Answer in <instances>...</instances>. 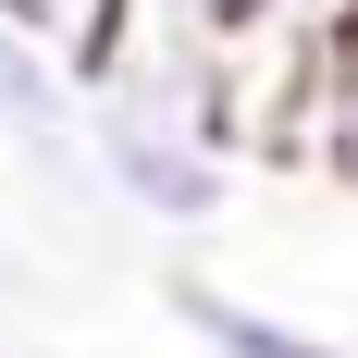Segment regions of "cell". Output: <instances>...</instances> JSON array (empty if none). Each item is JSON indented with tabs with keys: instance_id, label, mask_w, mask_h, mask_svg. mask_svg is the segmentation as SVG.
<instances>
[{
	"instance_id": "6da1fadb",
	"label": "cell",
	"mask_w": 358,
	"mask_h": 358,
	"mask_svg": "<svg viewBox=\"0 0 358 358\" xmlns=\"http://www.w3.org/2000/svg\"><path fill=\"white\" fill-rule=\"evenodd\" d=\"M87 161H99L111 210L161 222V235H198V222L235 210V161L185 124H148V111H87Z\"/></svg>"
},
{
	"instance_id": "7a4b0ae2",
	"label": "cell",
	"mask_w": 358,
	"mask_h": 358,
	"mask_svg": "<svg viewBox=\"0 0 358 358\" xmlns=\"http://www.w3.org/2000/svg\"><path fill=\"white\" fill-rule=\"evenodd\" d=\"M0 161L50 198H74V210H111L99 161H87V74L25 25H0Z\"/></svg>"
},
{
	"instance_id": "3957f363",
	"label": "cell",
	"mask_w": 358,
	"mask_h": 358,
	"mask_svg": "<svg viewBox=\"0 0 358 358\" xmlns=\"http://www.w3.org/2000/svg\"><path fill=\"white\" fill-rule=\"evenodd\" d=\"M161 309L185 322V346H198V358H346L334 334L285 322V309H259V296L210 285V272H161Z\"/></svg>"
}]
</instances>
